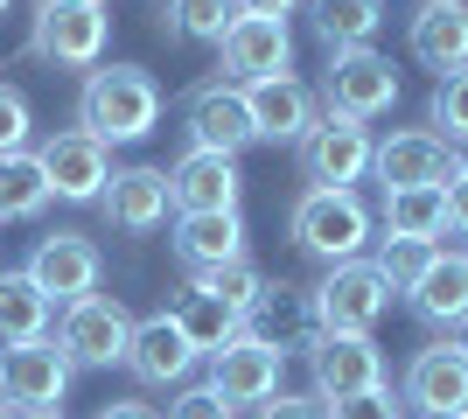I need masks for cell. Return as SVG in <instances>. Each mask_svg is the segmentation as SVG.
Masks as SVG:
<instances>
[{"label": "cell", "instance_id": "e0dca14e", "mask_svg": "<svg viewBox=\"0 0 468 419\" xmlns=\"http://www.w3.org/2000/svg\"><path fill=\"white\" fill-rule=\"evenodd\" d=\"M406 49H412V63H427L433 78L468 70V0H420L406 21Z\"/></svg>", "mask_w": 468, "mask_h": 419}, {"label": "cell", "instance_id": "5bb4252c", "mask_svg": "<svg viewBox=\"0 0 468 419\" xmlns=\"http://www.w3.org/2000/svg\"><path fill=\"white\" fill-rule=\"evenodd\" d=\"M371 175L378 189H441V182H454V161H448V140L433 133V126H406V133L378 140L371 154Z\"/></svg>", "mask_w": 468, "mask_h": 419}, {"label": "cell", "instance_id": "7bdbcfd3", "mask_svg": "<svg viewBox=\"0 0 468 419\" xmlns=\"http://www.w3.org/2000/svg\"><path fill=\"white\" fill-rule=\"evenodd\" d=\"M21 419H63V413H21Z\"/></svg>", "mask_w": 468, "mask_h": 419}, {"label": "cell", "instance_id": "ac0fdd59", "mask_svg": "<svg viewBox=\"0 0 468 419\" xmlns=\"http://www.w3.org/2000/svg\"><path fill=\"white\" fill-rule=\"evenodd\" d=\"M238 161L231 154H196L182 147V161L168 168V203L176 217H217V210H238Z\"/></svg>", "mask_w": 468, "mask_h": 419}, {"label": "cell", "instance_id": "f35d334b", "mask_svg": "<svg viewBox=\"0 0 468 419\" xmlns=\"http://www.w3.org/2000/svg\"><path fill=\"white\" fill-rule=\"evenodd\" d=\"M245 15H266V21H287L293 7H308V0H238Z\"/></svg>", "mask_w": 468, "mask_h": 419}, {"label": "cell", "instance_id": "bcb514c9", "mask_svg": "<svg viewBox=\"0 0 468 419\" xmlns=\"http://www.w3.org/2000/svg\"><path fill=\"white\" fill-rule=\"evenodd\" d=\"M91 7H105V0H91Z\"/></svg>", "mask_w": 468, "mask_h": 419}, {"label": "cell", "instance_id": "4dcf8cb0", "mask_svg": "<svg viewBox=\"0 0 468 419\" xmlns=\"http://www.w3.org/2000/svg\"><path fill=\"white\" fill-rule=\"evenodd\" d=\"M189 287L245 315V308H252V300L266 294V273H259V266H252V252H245V259H224V266H210V273H203V279H189Z\"/></svg>", "mask_w": 468, "mask_h": 419}, {"label": "cell", "instance_id": "d590c367", "mask_svg": "<svg viewBox=\"0 0 468 419\" xmlns=\"http://www.w3.org/2000/svg\"><path fill=\"white\" fill-rule=\"evenodd\" d=\"M168 419H238V413H231L224 399H217L210 384H189V392H182V399L168 405Z\"/></svg>", "mask_w": 468, "mask_h": 419}, {"label": "cell", "instance_id": "277c9868", "mask_svg": "<svg viewBox=\"0 0 468 419\" xmlns=\"http://www.w3.org/2000/svg\"><path fill=\"white\" fill-rule=\"evenodd\" d=\"M308 308H314V336H378V321L391 315V287L371 259H350L308 287Z\"/></svg>", "mask_w": 468, "mask_h": 419}, {"label": "cell", "instance_id": "836d02e7", "mask_svg": "<svg viewBox=\"0 0 468 419\" xmlns=\"http://www.w3.org/2000/svg\"><path fill=\"white\" fill-rule=\"evenodd\" d=\"M433 126H448L441 140H462L468 133V70H454V78L433 84Z\"/></svg>", "mask_w": 468, "mask_h": 419}, {"label": "cell", "instance_id": "83f0119b", "mask_svg": "<svg viewBox=\"0 0 468 419\" xmlns=\"http://www.w3.org/2000/svg\"><path fill=\"white\" fill-rule=\"evenodd\" d=\"M49 315H57V300L28 273H0V342H42Z\"/></svg>", "mask_w": 468, "mask_h": 419}, {"label": "cell", "instance_id": "3957f363", "mask_svg": "<svg viewBox=\"0 0 468 419\" xmlns=\"http://www.w3.org/2000/svg\"><path fill=\"white\" fill-rule=\"evenodd\" d=\"M105 42H112V21L91 0H36V15H28V57H42L49 70L91 78L105 63Z\"/></svg>", "mask_w": 468, "mask_h": 419}, {"label": "cell", "instance_id": "44dd1931", "mask_svg": "<svg viewBox=\"0 0 468 419\" xmlns=\"http://www.w3.org/2000/svg\"><path fill=\"white\" fill-rule=\"evenodd\" d=\"M126 371H133L140 384H182L196 371V350L189 336L176 329V315L161 308V315L133 321V342H126Z\"/></svg>", "mask_w": 468, "mask_h": 419}, {"label": "cell", "instance_id": "1f68e13d", "mask_svg": "<svg viewBox=\"0 0 468 419\" xmlns=\"http://www.w3.org/2000/svg\"><path fill=\"white\" fill-rule=\"evenodd\" d=\"M433 252H441V245H406V238H385V252H378L371 266L385 273V287H391V294H406L412 279H420V273L433 266Z\"/></svg>", "mask_w": 468, "mask_h": 419}, {"label": "cell", "instance_id": "f6af8a7d", "mask_svg": "<svg viewBox=\"0 0 468 419\" xmlns=\"http://www.w3.org/2000/svg\"><path fill=\"white\" fill-rule=\"evenodd\" d=\"M0 15H7V0H0Z\"/></svg>", "mask_w": 468, "mask_h": 419}, {"label": "cell", "instance_id": "4316f807", "mask_svg": "<svg viewBox=\"0 0 468 419\" xmlns=\"http://www.w3.org/2000/svg\"><path fill=\"white\" fill-rule=\"evenodd\" d=\"M168 315H176V329L189 336L196 357H217V350L245 342V329H238V308H224V300H210V294H196V287L176 300V308H168Z\"/></svg>", "mask_w": 468, "mask_h": 419}, {"label": "cell", "instance_id": "60d3db41", "mask_svg": "<svg viewBox=\"0 0 468 419\" xmlns=\"http://www.w3.org/2000/svg\"><path fill=\"white\" fill-rule=\"evenodd\" d=\"M448 161H454V175H468V133H462V140H448Z\"/></svg>", "mask_w": 468, "mask_h": 419}, {"label": "cell", "instance_id": "9c48e42d", "mask_svg": "<svg viewBox=\"0 0 468 419\" xmlns=\"http://www.w3.org/2000/svg\"><path fill=\"white\" fill-rule=\"evenodd\" d=\"M308 378H314V392H308L314 405L378 392L385 384V350H378V336H314L308 342Z\"/></svg>", "mask_w": 468, "mask_h": 419}, {"label": "cell", "instance_id": "7c38bea8", "mask_svg": "<svg viewBox=\"0 0 468 419\" xmlns=\"http://www.w3.org/2000/svg\"><path fill=\"white\" fill-rule=\"evenodd\" d=\"M36 161H42V182H49V196L57 203H98L105 196V182H112V154L98 147L91 133H49L36 147Z\"/></svg>", "mask_w": 468, "mask_h": 419}, {"label": "cell", "instance_id": "4fadbf2b", "mask_svg": "<svg viewBox=\"0 0 468 419\" xmlns=\"http://www.w3.org/2000/svg\"><path fill=\"white\" fill-rule=\"evenodd\" d=\"M399 405L420 419H454L468 413V357L454 342H433L406 363V384H399Z\"/></svg>", "mask_w": 468, "mask_h": 419}, {"label": "cell", "instance_id": "e575fe53", "mask_svg": "<svg viewBox=\"0 0 468 419\" xmlns=\"http://www.w3.org/2000/svg\"><path fill=\"white\" fill-rule=\"evenodd\" d=\"M322 419H406V405H399V399L385 392V384H378V392H356V399L322 405Z\"/></svg>", "mask_w": 468, "mask_h": 419}, {"label": "cell", "instance_id": "7a4b0ae2", "mask_svg": "<svg viewBox=\"0 0 468 419\" xmlns=\"http://www.w3.org/2000/svg\"><path fill=\"white\" fill-rule=\"evenodd\" d=\"M371 224H378V217H371V203L356 196V189H308V196L293 203L287 231H293V245H301L308 259L350 266V259H364Z\"/></svg>", "mask_w": 468, "mask_h": 419}, {"label": "cell", "instance_id": "52a82bcc", "mask_svg": "<svg viewBox=\"0 0 468 419\" xmlns=\"http://www.w3.org/2000/svg\"><path fill=\"white\" fill-rule=\"evenodd\" d=\"M371 154H378V140H371L364 120L322 112V120L308 126V140H301V175H308L314 189H356V182L371 175Z\"/></svg>", "mask_w": 468, "mask_h": 419}, {"label": "cell", "instance_id": "ba28073f", "mask_svg": "<svg viewBox=\"0 0 468 419\" xmlns=\"http://www.w3.org/2000/svg\"><path fill=\"white\" fill-rule=\"evenodd\" d=\"M322 99H329V112L371 126L399 105V70H391V57H378V49H335L329 70H322Z\"/></svg>", "mask_w": 468, "mask_h": 419}, {"label": "cell", "instance_id": "b9f144b4", "mask_svg": "<svg viewBox=\"0 0 468 419\" xmlns=\"http://www.w3.org/2000/svg\"><path fill=\"white\" fill-rule=\"evenodd\" d=\"M448 342H454V350H462V357H468V315H462V321H454V329H448Z\"/></svg>", "mask_w": 468, "mask_h": 419}, {"label": "cell", "instance_id": "484cf974", "mask_svg": "<svg viewBox=\"0 0 468 419\" xmlns=\"http://www.w3.org/2000/svg\"><path fill=\"white\" fill-rule=\"evenodd\" d=\"M308 21L329 42V57L335 49H371L378 28H385V0H308Z\"/></svg>", "mask_w": 468, "mask_h": 419}, {"label": "cell", "instance_id": "5b68a950", "mask_svg": "<svg viewBox=\"0 0 468 419\" xmlns=\"http://www.w3.org/2000/svg\"><path fill=\"white\" fill-rule=\"evenodd\" d=\"M70 378H78V363L57 350V336L0 342V405L7 413H63Z\"/></svg>", "mask_w": 468, "mask_h": 419}, {"label": "cell", "instance_id": "9a60e30c", "mask_svg": "<svg viewBox=\"0 0 468 419\" xmlns=\"http://www.w3.org/2000/svg\"><path fill=\"white\" fill-rule=\"evenodd\" d=\"M217 57H224V84L293 78V36L287 21H266V15H238V28L217 42Z\"/></svg>", "mask_w": 468, "mask_h": 419}, {"label": "cell", "instance_id": "d6a6232c", "mask_svg": "<svg viewBox=\"0 0 468 419\" xmlns=\"http://www.w3.org/2000/svg\"><path fill=\"white\" fill-rule=\"evenodd\" d=\"M28 133H36V105L21 84H0V161L7 154H28Z\"/></svg>", "mask_w": 468, "mask_h": 419}, {"label": "cell", "instance_id": "d4e9b609", "mask_svg": "<svg viewBox=\"0 0 468 419\" xmlns=\"http://www.w3.org/2000/svg\"><path fill=\"white\" fill-rule=\"evenodd\" d=\"M378 224H385V238L441 245L448 238V182H441V189H391L385 210H378Z\"/></svg>", "mask_w": 468, "mask_h": 419}, {"label": "cell", "instance_id": "cb8c5ba5", "mask_svg": "<svg viewBox=\"0 0 468 419\" xmlns=\"http://www.w3.org/2000/svg\"><path fill=\"white\" fill-rule=\"evenodd\" d=\"M406 308L427 329H454L468 315V252H433V266L406 287Z\"/></svg>", "mask_w": 468, "mask_h": 419}, {"label": "cell", "instance_id": "603a6c76", "mask_svg": "<svg viewBox=\"0 0 468 419\" xmlns=\"http://www.w3.org/2000/svg\"><path fill=\"white\" fill-rule=\"evenodd\" d=\"M245 259V217L238 210H217V217H176V266L189 279H203L210 266Z\"/></svg>", "mask_w": 468, "mask_h": 419}, {"label": "cell", "instance_id": "7dc6e473", "mask_svg": "<svg viewBox=\"0 0 468 419\" xmlns=\"http://www.w3.org/2000/svg\"><path fill=\"white\" fill-rule=\"evenodd\" d=\"M454 419H468V413H454Z\"/></svg>", "mask_w": 468, "mask_h": 419}, {"label": "cell", "instance_id": "f546056e", "mask_svg": "<svg viewBox=\"0 0 468 419\" xmlns=\"http://www.w3.org/2000/svg\"><path fill=\"white\" fill-rule=\"evenodd\" d=\"M42 203H49L42 161H36V154H7V161H0V224H28V217H42Z\"/></svg>", "mask_w": 468, "mask_h": 419}, {"label": "cell", "instance_id": "74e56055", "mask_svg": "<svg viewBox=\"0 0 468 419\" xmlns=\"http://www.w3.org/2000/svg\"><path fill=\"white\" fill-rule=\"evenodd\" d=\"M448 231H454V238H468V175L448 182Z\"/></svg>", "mask_w": 468, "mask_h": 419}, {"label": "cell", "instance_id": "ab89813d", "mask_svg": "<svg viewBox=\"0 0 468 419\" xmlns=\"http://www.w3.org/2000/svg\"><path fill=\"white\" fill-rule=\"evenodd\" d=\"M98 419H161V413L140 399H112V405H98Z\"/></svg>", "mask_w": 468, "mask_h": 419}, {"label": "cell", "instance_id": "ffe728a7", "mask_svg": "<svg viewBox=\"0 0 468 419\" xmlns=\"http://www.w3.org/2000/svg\"><path fill=\"white\" fill-rule=\"evenodd\" d=\"M238 329H245V342H259V350H280V357H287V350H308V342H314V308H308V294H301V287H287V279L273 287V279H266V294L238 315Z\"/></svg>", "mask_w": 468, "mask_h": 419}, {"label": "cell", "instance_id": "2e32d148", "mask_svg": "<svg viewBox=\"0 0 468 419\" xmlns=\"http://www.w3.org/2000/svg\"><path fill=\"white\" fill-rule=\"evenodd\" d=\"M98 210H105V224H112V231H126V238L161 231V224H168V210H176V203H168V168H147V161L112 168V182H105Z\"/></svg>", "mask_w": 468, "mask_h": 419}, {"label": "cell", "instance_id": "f1b7e54d", "mask_svg": "<svg viewBox=\"0 0 468 419\" xmlns=\"http://www.w3.org/2000/svg\"><path fill=\"white\" fill-rule=\"evenodd\" d=\"M154 15H161V36H176V42H224L245 7L238 0H168Z\"/></svg>", "mask_w": 468, "mask_h": 419}, {"label": "cell", "instance_id": "30bf717a", "mask_svg": "<svg viewBox=\"0 0 468 419\" xmlns=\"http://www.w3.org/2000/svg\"><path fill=\"white\" fill-rule=\"evenodd\" d=\"M182 133H189V147L196 154H245L252 147V112H245V91L238 84H196L189 99H182Z\"/></svg>", "mask_w": 468, "mask_h": 419}, {"label": "cell", "instance_id": "ee69618b", "mask_svg": "<svg viewBox=\"0 0 468 419\" xmlns=\"http://www.w3.org/2000/svg\"><path fill=\"white\" fill-rule=\"evenodd\" d=\"M0 419H21V413H7V405H0Z\"/></svg>", "mask_w": 468, "mask_h": 419}, {"label": "cell", "instance_id": "6da1fadb", "mask_svg": "<svg viewBox=\"0 0 468 419\" xmlns=\"http://www.w3.org/2000/svg\"><path fill=\"white\" fill-rule=\"evenodd\" d=\"M161 126V84L140 63H98L78 91V133H91L98 147H126L147 140Z\"/></svg>", "mask_w": 468, "mask_h": 419}, {"label": "cell", "instance_id": "8fae6325", "mask_svg": "<svg viewBox=\"0 0 468 419\" xmlns=\"http://www.w3.org/2000/svg\"><path fill=\"white\" fill-rule=\"evenodd\" d=\"M21 273L36 279V287L57 300V308H70V300L98 294V273H105V259H98V245L84 238V231H42Z\"/></svg>", "mask_w": 468, "mask_h": 419}, {"label": "cell", "instance_id": "7402d4cb", "mask_svg": "<svg viewBox=\"0 0 468 419\" xmlns=\"http://www.w3.org/2000/svg\"><path fill=\"white\" fill-rule=\"evenodd\" d=\"M210 392L224 405H266L280 399V350H259V342H231L210 357Z\"/></svg>", "mask_w": 468, "mask_h": 419}, {"label": "cell", "instance_id": "8d00e7d4", "mask_svg": "<svg viewBox=\"0 0 468 419\" xmlns=\"http://www.w3.org/2000/svg\"><path fill=\"white\" fill-rule=\"evenodd\" d=\"M259 419H322V405H314V399H293V392H280V399L259 405Z\"/></svg>", "mask_w": 468, "mask_h": 419}, {"label": "cell", "instance_id": "8992f818", "mask_svg": "<svg viewBox=\"0 0 468 419\" xmlns=\"http://www.w3.org/2000/svg\"><path fill=\"white\" fill-rule=\"evenodd\" d=\"M126 342H133V315H126V300L119 294H84L63 308L57 321V350L78 371H112L126 363Z\"/></svg>", "mask_w": 468, "mask_h": 419}, {"label": "cell", "instance_id": "d6986e66", "mask_svg": "<svg viewBox=\"0 0 468 419\" xmlns=\"http://www.w3.org/2000/svg\"><path fill=\"white\" fill-rule=\"evenodd\" d=\"M245 91V112H252V133L259 140H280V147H301L308 126L322 120V105L301 78H266V84H238Z\"/></svg>", "mask_w": 468, "mask_h": 419}]
</instances>
